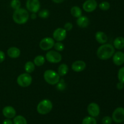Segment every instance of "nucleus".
Here are the masks:
<instances>
[{"instance_id": "1", "label": "nucleus", "mask_w": 124, "mask_h": 124, "mask_svg": "<svg viewBox=\"0 0 124 124\" xmlns=\"http://www.w3.org/2000/svg\"><path fill=\"white\" fill-rule=\"evenodd\" d=\"M115 48L113 45L105 43L102 44L97 50L96 54L98 58L101 60H107L113 56Z\"/></svg>"}, {"instance_id": "2", "label": "nucleus", "mask_w": 124, "mask_h": 124, "mask_svg": "<svg viewBox=\"0 0 124 124\" xmlns=\"http://www.w3.org/2000/svg\"><path fill=\"white\" fill-rule=\"evenodd\" d=\"M29 16H30L27 10L21 7L14 11L12 18L15 23L17 24L22 25L25 24L28 21Z\"/></svg>"}, {"instance_id": "3", "label": "nucleus", "mask_w": 124, "mask_h": 124, "mask_svg": "<svg viewBox=\"0 0 124 124\" xmlns=\"http://www.w3.org/2000/svg\"><path fill=\"white\" fill-rule=\"evenodd\" d=\"M44 79L48 84L56 85L61 79V76L58 72L53 70H47L44 73Z\"/></svg>"}, {"instance_id": "4", "label": "nucleus", "mask_w": 124, "mask_h": 124, "mask_svg": "<svg viewBox=\"0 0 124 124\" xmlns=\"http://www.w3.org/2000/svg\"><path fill=\"white\" fill-rule=\"evenodd\" d=\"M53 108V104L49 99H45L42 100L38 104L37 110L38 113L40 115H45L49 113Z\"/></svg>"}, {"instance_id": "5", "label": "nucleus", "mask_w": 124, "mask_h": 124, "mask_svg": "<svg viewBox=\"0 0 124 124\" xmlns=\"http://www.w3.org/2000/svg\"><path fill=\"white\" fill-rule=\"evenodd\" d=\"M16 82L18 85L21 87L25 88L28 87L32 83V77L27 73H24L18 76L16 79Z\"/></svg>"}, {"instance_id": "6", "label": "nucleus", "mask_w": 124, "mask_h": 124, "mask_svg": "<svg viewBox=\"0 0 124 124\" xmlns=\"http://www.w3.org/2000/svg\"><path fill=\"white\" fill-rule=\"evenodd\" d=\"M62 57L59 52L56 50H50L46 53V59L52 64H57L62 61Z\"/></svg>"}, {"instance_id": "7", "label": "nucleus", "mask_w": 124, "mask_h": 124, "mask_svg": "<svg viewBox=\"0 0 124 124\" xmlns=\"http://www.w3.org/2000/svg\"><path fill=\"white\" fill-rule=\"evenodd\" d=\"M54 40L51 37H46L41 40L39 42V47L44 51H47L52 49L54 46Z\"/></svg>"}, {"instance_id": "8", "label": "nucleus", "mask_w": 124, "mask_h": 124, "mask_svg": "<svg viewBox=\"0 0 124 124\" xmlns=\"http://www.w3.org/2000/svg\"><path fill=\"white\" fill-rule=\"evenodd\" d=\"M112 119L117 124H121L124 121V108L117 107L112 114Z\"/></svg>"}, {"instance_id": "9", "label": "nucleus", "mask_w": 124, "mask_h": 124, "mask_svg": "<svg viewBox=\"0 0 124 124\" xmlns=\"http://www.w3.org/2000/svg\"><path fill=\"white\" fill-rule=\"evenodd\" d=\"M25 6L28 11L36 13L41 8V4L39 0H27Z\"/></svg>"}, {"instance_id": "10", "label": "nucleus", "mask_w": 124, "mask_h": 124, "mask_svg": "<svg viewBox=\"0 0 124 124\" xmlns=\"http://www.w3.org/2000/svg\"><path fill=\"white\" fill-rule=\"evenodd\" d=\"M67 36V31L64 28H57L53 33V38L54 40L59 42L64 41Z\"/></svg>"}, {"instance_id": "11", "label": "nucleus", "mask_w": 124, "mask_h": 124, "mask_svg": "<svg viewBox=\"0 0 124 124\" xmlns=\"http://www.w3.org/2000/svg\"><path fill=\"white\" fill-rule=\"evenodd\" d=\"M98 7V3L96 0H86L82 4V8L86 12H92L95 10Z\"/></svg>"}, {"instance_id": "12", "label": "nucleus", "mask_w": 124, "mask_h": 124, "mask_svg": "<svg viewBox=\"0 0 124 124\" xmlns=\"http://www.w3.org/2000/svg\"><path fill=\"white\" fill-rule=\"evenodd\" d=\"M87 111L90 116L96 117L100 113V107L99 105L95 102H92L88 104L87 107Z\"/></svg>"}, {"instance_id": "13", "label": "nucleus", "mask_w": 124, "mask_h": 124, "mask_svg": "<svg viewBox=\"0 0 124 124\" xmlns=\"http://www.w3.org/2000/svg\"><path fill=\"white\" fill-rule=\"evenodd\" d=\"M86 68V63L84 61L78 60L71 64V69L75 72L79 73L83 71Z\"/></svg>"}, {"instance_id": "14", "label": "nucleus", "mask_w": 124, "mask_h": 124, "mask_svg": "<svg viewBox=\"0 0 124 124\" xmlns=\"http://www.w3.org/2000/svg\"><path fill=\"white\" fill-rule=\"evenodd\" d=\"M2 112L3 116L7 119L14 118L16 114L15 109L12 106H6L2 109Z\"/></svg>"}, {"instance_id": "15", "label": "nucleus", "mask_w": 124, "mask_h": 124, "mask_svg": "<svg viewBox=\"0 0 124 124\" xmlns=\"http://www.w3.org/2000/svg\"><path fill=\"white\" fill-rule=\"evenodd\" d=\"M113 62L117 66L122 65L124 63V53L121 51L116 52L113 56Z\"/></svg>"}, {"instance_id": "16", "label": "nucleus", "mask_w": 124, "mask_h": 124, "mask_svg": "<svg viewBox=\"0 0 124 124\" xmlns=\"http://www.w3.org/2000/svg\"><path fill=\"white\" fill-rule=\"evenodd\" d=\"M95 39L97 42L101 44H104L107 42L108 37L106 34L102 31H98L95 34Z\"/></svg>"}, {"instance_id": "17", "label": "nucleus", "mask_w": 124, "mask_h": 124, "mask_svg": "<svg viewBox=\"0 0 124 124\" xmlns=\"http://www.w3.org/2000/svg\"><path fill=\"white\" fill-rule=\"evenodd\" d=\"M90 23V20L88 17L85 16H81L80 17L77 18L76 19V24L79 27L86 28L88 26Z\"/></svg>"}, {"instance_id": "18", "label": "nucleus", "mask_w": 124, "mask_h": 124, "mask_svg": "<svg viewBox=\"0 0 124 124\" xmlns=\"http://www.w3.org/2000/svg\"><path fill=\"white\" fill-rule=\"evenodd\" d=\"M7 53L10 58L12 59H16L20 56L21 51L18 47H11L7 50Z\"/></svg>"}, {"instance_id": "19", "label": "nucleus", "mask_w": 124, "mask_h": 124, "mask_svg": "<svg viewBox=\"0 0 124 124\" xmlns=\"http://www.w3.org/2000/svg\"><path fill=\"white\" fill-rule=\"evenodd\" d=\"M113 46L117 50L123 49L124 48V38L122 36L117 37L113 42Z\"/></svg>"}, {"instance_id": "20", "label": "nucleus", "mask_w": 124, "mask_h": 124, "mask_svg": "<svg viewBox=\"0 0 124 124\" xmlns=\"http://www.w3.org/2000/svg\"><path fill=\"white\" fill-rule=\"evenodd\" d=\"M69 66L65 64H62L59 66L58 69V73L59 74V76H64L68 73L69 72Z\"/></svg>"}, {"instance_id": "21", "label": "nucleus", "mask_w": 124, "mask_h": 124, "mask_svg": "<svg viewBox=\"0 0 124 124\" xmlns=\"http://www.w3.org/2000/svg\"><path fill=\"white\" fill-rule=\"evenodd\" d=\"M70 13H71V15L75 18H79L81 16H82V10L80 8L79 6H75L73 7H71V10H70Z\"/></svg>"}, {"instance_id": "22", "label": "nucleus", "mask_w": 124, "mask_h": 124, "mask_svg": "<svg viewBox=\"0 0 124 124\" xmlns=\"http://www.w3.org/2000/svg\"><path fill=\"white\" fill-rule=\"evenodd\" d=\"M46 62V58L42 55H38L34 58L33 63L37 67H41Z\"/></svg>"}, {"instance_id": "23", "label": "nucleus", "mask_w": 124, "mask_h": 124, "mask_svg": "<svg viewBox=\"0 0 124 124\" xmlns=\"http://www.w3.org/2000/svg\"><path fill=\"white\" fill-rule=\"evenodd\" d=\"M35 69V65L32 61H27L24 65V70L27 73H31Z\"/></svg>"}, {"instance_id": "24", "label": "nucleus", "mask_w": 124, "mask_h": 124, "mask_svg": "<svg viewBox=\"0 0 124 124\" xmlns=\"http://www.w3.org/2000/svg\"><path fill=\"white\" fill-rule=\"evenodd\" d=\"M13 124H27V121L24 116L18 115L13 119Z\"/></svg>"}, {"instance_id": "25", "label": "nucleus", "mask_w": 124, "mask_h": 124, "mask_svg": "<svg viewBox=\"0 0 124 124\" xmlns=\"http://www.w3.org/2000/svg\"><path fill=\"white\" fill-rule=\"evenodd\" d=\"M82 124H97V121L96 119L92 116H86L82 120Z\"/></svg>"}, {"instance_id": "26", "label": "nucleus", "mask_w": 124, "mask_h": 124, "mask_svg": "<svg viewBox=\"0 0 124 124\" xmlns=\"http://www.w3.org/2000/svg\"><path fill=\"white\" fill-rule=\"evenodd\" d=\"M10 6L13 10H17L21 8V2L20 0H12L10 2Z\"/></svg>"}, {"instance_id": "27", "label": "nucleus", "mask_w": 124, "mask_h": 124, "mask_svg": "<svg viewBox=\"0 0 124 124\" xmlns=\"http://www.w3.org/2000/svg\"><path fill=\"white\" fill-rule=\"evenodd\" d=\"M53 47H54V48L55 49L56 51L60 52L64 50V48H65V46H64V44L62 43L61 42L57 41L56 42L54 43Z\"/></svg>"}, {"instance_id": "28", "label": "nucleus", "mask_w": 124, "mask_h": 124, "mask_svg": "<svg viewBox=\"0 0 124 124\" xmlns=\"http://www.w3.org/2000/svg\"><path fill=\"white\" fill-rule=\"evenodd\" d=\"M99 7L101 10L104 11H107L110 9V4L107 1H103L99 4Z\"/></svg>"}, {"instance_id": "29", "label": "nucleus", "mask_w": 124, "mask_h": 124, "mask_svg": "<svg viewBox=\"0 0 124 124\" xmlns=\"http://www.w3.org/2000/svg\"><path fill=\"white\" fill-rule=\"evenodd\" d=\"M49 11L47 9L42 10L38 13L39 17H40L41 18H42V19H46V18H47L49 16Z\"/></svg>"}, {"instance_id": "30", "label": "nucleus", "mask_w": 124, "mask_h": 124, "mask_svg": "<svg viewBox=\"0 0 124 124\" xmlns=\"http://www.w3.org/2000/svg\"><path fill=\"white\" fill-rule=\"evenodd\" d=\"M117 78L119 82L124 84V67H122L119 70L117 73Z\"/></svg>"}, {"instance_id": "31", "label": "nucleus", "mask_w": 124, "mask_h": 124, "mask_svg": "<svg viewBox=\"0 0 124 124\" xmlns=\"http://www.w3.org/2000/svg\"><path fill=\"white\" fill-rule=\"evenodd\" d=\"M56 85H57L56 88L61 91L64 90L65 88V86H66L65 85V82H64V81L63 79L62 80L60 79V81H59V82H58Z\"/></svg>"}, {"instance_id": "32", "label": "nucleus", "mask_w": 124, "mask_h": 124, "mask_svg": "<svg viewBox=\"0 0 124 124\" xmlns=\"http://www.w3.org/2000/svg\"><path fill=\"white\" fill-rule=\"evenodd\" d=\"M113 119L110 116H105L102 119V124H111Z\"/></svg>"}, {"instance_id": "33", "label": "nucleus", "mask_w": 124, "mask_h": 124, "mask_svg": "<svg viewBox=\"0 0 124 124\" xmlns=\"http://www.w3.org/2000/svg\"><path fill=\"white\" fill-rule=\"evenodd\" d=\"M64 29L67 31H70V30H72L73 29V24H71L70 22H67V23H65L64 25Z\"/></svg>"}, {"instance_id": "34", "label": "nucleus", "mask_w": 124, "mask_h": 124, "mask_svg": "<svg viewBox=\"0 0 124 124\" xmlns=\"http://www.w3.org/2000/svg\"><path fill=\"white\" fill-rule=\"evenodd\" d=\"M6 58V54H5L4 52L0 50V64L4 62Z\"/></svg>"}, {"instance_id": "35", "label": "nucleus", "mask_w": 124, "mask_h": 124, "mask_svg": "<svg viewBox=\"0 0 124 124\" xmlns=\"http://www.w3.org/2000/svg\"><path fill=\"white\" fill-rule=\"evenodd\" d=\"M116 88L118 90H122L124 88V84L121 82H118L117 85H116Z\"/></svg>"}, {"instance_id": "36", "label": "nucleus", "mask_w": 124, "mask_h": 124, "mask_svg": "<svg viewBox=\"0 0 124 124\" xmlns=\"http://www.w3.org/2000/svg\"><path fill=\"white\" fill-rule=\"evenodd\" d=\"M2 124H13V121L10 120V119H6L4 120L2 122Z\"/></svg>"}, {"instance_id": "37", "label": "nucleus", "mask_w": 124, "mask_h": 124, "mask_svg": "<svg viewBox=\"0 0 124 124\" xmlns=\"http://www.w3.org/2000/svg\"><path fill=\"white\" fill-rule=\"evenodd\" d=\"M30 17H31V18L32 19H35L36 18V17H37V15L36 14V13H32L31 15H30Z\"/></svg>"}, {"instance_id": "38", "label": "nucleus", "mask_w": 124, "mask_h": 124, "mask_svg": "<svg viewBox=\"0 0 124 124\" xmlns=\"http://www.w3.org/2000/svg\"><path fill=\"white\" fill-rule=\"evenodd\" d=\"M54 3H56V4H60L62 3V2H64L65 0H52Z\"/></svg>"}]
</instances>
